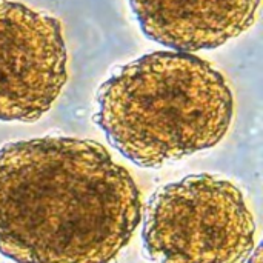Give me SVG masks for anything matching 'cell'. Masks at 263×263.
<instances>
[{"instance_id": "6da1fadb", "label": "cell", "mask_w": 263, "mask_h": 263, "mask_svg": "<svg viewBox=\"0 0 263 263\" xmlns=\"http://www.w3.org/2000/svg\"><path fill=\"white\" fill-rule=\"evenodd\" d=\"M140 191L100 143L46 136L0 148V254L114 263L142 222Z\"/></svg>"}, {"instance_id": "7a4b0ae2", "label": "cell", "mask_w": 263, "mask_h": 263, "mask_svg": "<svg viewBox=\"0 0 263 263\" xmlns=\"http://www.w3.org/2000/svg\"><path fill=\"white\" fill-rule=\"evenodd\" d=\"M94 122L109 145L142 168H160L216 146L233 120V94L206 60L148 52L99 88Z\"/></svg>"}, {"instance_id": "3957f363", "label": "cell", "mask_w": 263, "mask_h": 263, "mask_svg": "<svg viewBox=\"0 0 263 263\" xmlns=\"http://www.w3.org/2000/svg\"><path fill=\"white\" fill-rule=\"evenodd\" d=\"M254 237V217L240 188L206 173L159 188L142 228L151 263H245Z\"/></svg>"}, {"instance_id": "277c9868", "label": "cell", "mask_w": 263, "mask_h": 263, "mask_svg": "<svg viewBox=\"0 0 263 263\" xmlns=\"http://www.w3.org/2000/svg\"><path fill=\"white\" fill-rule=\"evenodd\" d=\"M68 80V51L57 17L0 0V122H37Z\"/></svg>"}, {"instance_id": "5b68a950", "label": "cell", "mask_w": 263, "mask_h": 263, "mask_svg": "<svg viewBox=\"0 0 263 263\" xmlns=\"http://www.w3.org/2000/svg\"><path fill=\"white\" fill-rule=\"evenodd\" d=\"M142 32L173 51L214 49L250 29L260 0H128Z\"/></svg>"}, {"instance_id": "8992f818", "label": "cell", "mask_w": 263, "mask_h": 263, "mask_svg": "<svg viewBox=\"0 0 263 263\" xmlns=\"http://www.w3.org/2000/svg\"><path fill=\"white\" fill-rule=\"evenodd\" d=\"M248 263H262V247L253 250V253L248 257Z\"/></svg>"}]
</instances>
